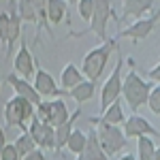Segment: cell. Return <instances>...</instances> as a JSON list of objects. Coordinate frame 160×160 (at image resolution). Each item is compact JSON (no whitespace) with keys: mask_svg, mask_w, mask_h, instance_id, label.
<instances>
[{"mask_svg":"<svg viewBox=\"0 0 160 160\" xmlns=\"http://www.w3.org/2000/svg\"><path fill=\"white\" fill-rule=\"evenodd\" d=\"M115 47V38H105V43L90 49L83 58V64H81V75H86L88 81H98L102 71H105V64L111 58V51Z\"/></svg>","mask_w":160,"mask_h":160,"instance_id":"1","label":"cell"},{"mask_svg":"<svg viewBox=\"0 0 160 160\" xmlns=\"http://www.w3.org/2000/svg\"><path fill=\"white\" fill-rule=\"evenodd\" d=\"M90 122L96 124V128H94V130H96V139H98V145H100V149L105 152L107 158L120 154V152L126 148V137H124L122 128H118V126H113V124L100 122L98 118H92Z\"/></svg>","mask_w":160,"mask_h":160,"instance_id":"2","label":"cell"},{"mask_svg":"<svg viewBox=\"0 0 160 160\" xmlns=\"http://www.w3.org/2000/svg\"><path fill=\"white\" fill-rule=\"evenodd\" d=\"M149 88L152 86H149L148 81H143V79L130 68L128 75L122 77V90H120V94L124 96V100H126V105L130 107V111H137L141 105H145Z\"/></svg>","mask_w":160,"mask_h":160,"instance_id":"3","label":"cell"},{"mask_svg":"<svg viewBox=\"0 0 160 160\" xmlns=\"http://www.w3.org/2000/svg\"><path fill=\"white\" fill-rule=\"evenodd\" d=\"M2 113H4L7 126H15V128L26 130V122H30V118L34 115V105L22 96H13L4 102Z\"/></svg>","mask_w":160,"mask_h":160,"instance_id":"4","label":"cell"},{"mask_svg":"<svg viewBox=\"0 0 160 160\" xmlns=\"http://www.w3.org/2000/svg\"><path fill=\"white\" fill-rule=\"evenodd\" d=\"M113 9H111L109 0H94V9L90 17V32H94L100 41L107 38V24H109Z\"/></svg>","mask_w":160,"mask_h":160,"instance_id":"5","label":"cell"},{"mask_svg":"<svg viewBox=\"0 0 160 160\" xmlns=\"http://www.w3.org/2000/svg\"><path fill=\"white\" fill-rule=\"evenodd\" d=\"M122 64H124V58H118L115 68L111 71L109 79L102 83V90H100V109H107L113 100L120 98V90H122Z\"/></svg>","mask_w":160,"mask_h":160,"instance_id":"6","label":"cell"},{"mask_svg":"<svg viewBox=\"0 0 160 160\" xmlns=\"http://www.w3.org/2000/svg\"><path fill=\"white\" fill-rule=\"evenodd\" d=\"M156 22H158V11L154 9L149 17H141V19L132 22V24L128 26V28L120 30V34H118L115 38H132V41H145V38L152 34V30L156 28Z\"/></svg>","mask_w":160,"mask_h":160,"instance_id":"7","label":"cell"},{"mask_svg":"<svg viewBox=\"0 0 160 160\" xmlns=\"http://www.w3.org/2000/svg\"><path fill=\"white\" fill-rule=\"evenodd\" d=\"M19 15L13 11L11 15L9 13H0V41L4 45V49H9V45H13L17 37H19V30H22V24H19Z\"/></svg>","mask_w":160,"mask_h":160,"instance_id":"8","label":"cell"},{"mask_svg":"<svg viewBox=\"0 0 160 160\" xmlns=\"http://www.w3.org/2000/svg\"><path fill=\"white\" fill-rule=\"evenodd\" d=\"M30 137L34 139L37 148H45V149H56V141H53V128L49 124L37 120L34 115L30 118V126H26Z\"/></svg>","mask_w":160,"mask_h":160,"instance_id":"9","label":"cell"},{"mask_svg":"<svg viewBox=\"0 0 160 160\" xmlns=\"http://www.w3.org/2000/svg\"><path fill=\"white\" fill-rule=\"evenodd\" d=\"M124 137L128 139H137V137H143V135H158V130H156V126H152V124L145 120V118H141V115H130L128 120H124Z\"/></svg>","mask_w":160,"mask_h":160,"instance_id":"10","label":"cell"},{"mask_svg":"<svg viewBox=\"0 0 160 160\" xmlns=\"http://www.w3.org/2000/svg\"><path fill=\"white\" fill-rule=\"evenodd\" d=\"M34 81H32V88L37 90V94L41 96V98H45V96H53V98H58L62 92L58 90V86H56V81H53V77H51L45 68H37L34 71Z\"/></svg>","mask_w":160,"mask_h":160,"instance_id":"11","label":"cell"},{"mask_svg":"<svg viewBox=\"0 0 160 160\" xmlns=\"http://www.w3.org/2000/svg\"><path fill=\"white\" fill-rule=\"evenodd\" d=\"M13 68H15V75L17 77H22V79H28V77H32L34 75V58H32V53L28 49V45L22 43L19 45V49L15 53V62H13Z\"/></svg>","mask_w":160,"mask_h":160,"instance_id":"12","label":"cell"},{"mask_svg":"<svg viewBox=\"0 0 160 160\" xmlns=\"http://www.w3.org/2000/svg\"><path fill=\"white\" fill-rule=\"evenodd\" d=\"M9 86L13 88L15 96H22V98H26L28 102H32V105H38V102L43 100L28 79H22V77H17V75H9Z\"/></svg>","mask_w":160,"mask_h":160,"instance_id":"13","label":"cell"},{"mask_svg":"<svg viewBox=\"0 0 160 160\" xmlns=\"http://www.w3.org/2000/svg\"><path fill=\"white\" fill-rule=\"evenodd\" d=\"M156 9V0H124V17L141 19L148 11Z\"/></svg>","mask_w":160,"mask_h":160,"instance_id":"14","label":"cell"},{"mask_svg":"<svg viewBox=\"0 0 160 160\" xmlns=\"http://www.w3.org/2000/svg\"><path fill=\"white\" fill-rule=\"evenodd\" d=\"M77 160H107L105 152L98 145V139H96V130L94 128L90 132H86V148H83L81 154H77Z\"/></svg>","mask_w":160,"mask_h":160,"instance_id":"15","label":"cell"},{"mask_svg":"<svg viewBox=\"0 0 160 160\" xmlns=\"http://www.w3.org/2000/svg\"><path fill=\"white\" fill-rule=\"evenodd\" d=\"M71 115H68V107L62 98H53L49 100V118H47V124L51 128H58L66 122Z\"/></svg>","mask_w":160,"mask_h":160,"instance_id":"16","label":"cell"},{"mask_svg":"<svg viewBox=\"0 0 160 160\" xmlns=\"http://www.w3.org/2000/svg\"><path fill=\"white\" fill-rule=\"evenodd\" d=\"M94 92H96V86H94V81H81V83H77L75 88L68 90V96L77 102V105H81V102H86L94 96Z\"/></svg>","mask_w":160,"mask_h":160,"instance_id":"17","label":"cell"},{"mask_svg":"<svg viewBox=\"0 0 160 160\" xmlns=\"http://www.w3.org/2000/svg\"><path fill=\"white\" fill-rule=\"evenodd\" d=\"M137 149H139V160H158V148L156 141L148 135L137 137Z\"/></svg>","mask_w":160,"mask_h":160,"instance_id":"18","label":"cell"},{"mask_svg":"<svg viewBox=\"0 0 160 160\" xmlns=\"http://www.w3.org/2000/svg\"><path fill=\"white\" fill-rule=\"evenodd\" d=\"M79 118V109L75 111L73 115L66 120V122L62 124V126H58V128H53V141H56V149H62L64 145H66V139H68V135H71V130H73V122Z\"/></svg>","mask_w":160,"mask_h":160,"instance_id":"19","label":"cell"},{"mask_svg":"<svg viewBox=\"0 0 160 160\" xmlns=\"http://www.w3.org/2000/svg\"><path fill=\"white\" fill-rule=\"evenodd\" d=\"M83 81V75L79 73V68L75 66V64H66L64 68H62V75H60V83L64 90H71L75 88L77 83H81Z\"/></svg>","mask_w":160,"mask_h":160,"instance_id":"20","label":"cell"},{"mask_svg":"<svg viewBox=\"0 0 160 160\" xmlns=\"http://www.w3.org/2000/svg\"><path fill=\"white\" fill-rule=\"evenodd\" d=\"M98 120H100V122H105V124H113V126L122 124L124 122V111H122L120 100H113L107 109H102V115H100Z\"/></svg>","mask_w":160,"mask_h":160,"instance_id":"21","label":"cell"},{"mask_svg":"<svg viewBox=\"0 0 160 160\" xmlns=\"http://www.w3.org/2000/svg\"><path fill=\"white\" fill-rule=\"evenodd\" d=\"M45 15H47V22L60 24L62 17L66 15V2L64 0H47V11H45Z\"/></svg>","mask_w":160,"mask_h":160,"instance_id":"22","label":"cell"},{"mask_svg":"<svg viewBox=\"0 0 160 160\" xmlns=\"http://www.w3.org/2000/svg\"><path fill=\"white\" fill-rule=\"evenodd\" d=\"M66 148H68V152H73L75 156L81 154L83 148H86V132L79 130V128H73L71 135H68V139H66Z\"/></svg>","mask_w":160,"mask_h":160,"instance_id":"23","label":"cell"},{"mask_svg":"<svg viewBox=\"0 0 160 160\" xmlns=\"http://www.w3.org/2000/svg\"><path fill=\"white\" fill-rule=\"evenodd\" d=\"M15 145V149H17V154H19V158H24V156H28L32 149H37V143H34V139L30 137V132L28 130H24L22 135L17 137V141L13 143Z\"/></svg>","mask_w":160,"mask_h":160,"instance_id":"24","label":"cell"},{"mask_svg":"<svg viewBox=\"0 0 160 160\" xmlns=\"http://www.w3.org/2000/svg\"><path fill=\"white\" fill-rule=\"evenodd\" d=\"M17 15H19V19L22 22H32V24H37V11H34V7L30 4V0H19L17 2Z\"/></svg>","mask_w":160,"mask_h":160,"instance_id":"25","label":"cell"},{"mask_svg":"<svg viewBox=\"0 0 160 160\" xmlns=\"http://www.w3.org/2000/svg\"><path fill=\"white\" fill-rule=\"evenodd\" d=\"M145 105L149 107V111H152L154 115H158V113H160V86H158V83H156L154 88H149V94H148Z\"/></svg>","mask_w":160,"mask_h":160,"instance_id":"26","label":"cell"},{"mask_svg":"<svg viewBox=\"0 0 160 160\" xmlns=\"http://www.w3.org/2000/svg\"><path fill=\"white\" fill-rule=\"evenodd\" d=\"M30 4L34 7V11H37V24H45V19H47V15H45V11H47V0H30Z\"/></svg>","mask_w":160,"mask_h":160,"instance_id":"27","label":"cell"},{"mask_svg":"<svg viewBox=\"0 0 160 160\" xmlns=\"http://www.w3.org/2000/svg\"><path fill=\"white\" fill-rule=\"evenodd\" d=\"M92 9H94V0H79L77 11H79V15H81V19L90 22V17H92Z\"/></svg>","mask_w":160,"mask_h":160,"instance_id":"28","label":"cell"},{"mask_svg":"<svg viewBox=\"0 0 160 160\" xmlns=\"http://www.w3.org/2000/svg\"><path fill=\"white\" fill-rule=\"evenodd\" d=\"M0 160H19V154H17V149L13 143H7L2 152H0Z\"/></svg>","mask_w":160,"mask_h":160,"instance_id":"29","label":"cell"},{"mask_svg":"<svg viewBox=\"0 0 160 160\" xmlns=\"http://www.w3.org/2000/svg\"><path fill=\"white\" fill-rule=\"evenodd\" d=\"M24 160H47V158H45V154L37 148V149H32L28 156H24Z\"/></svg>","mask_w":160,"mask_h":160,"instance_id":"30","label":"cell"},{"mask_svg":"<svg viewBox=\"0 0 160 160\" xmlns=\"http://www.w3.org/2000/svg\"><path fill=\"white\" fill-rule=\"evenodd\" d=\"M149 79H152V81H156V83L160 81V66H158V64L149 71Z\"/></svg>","mask_w":160,"mask_h":160,"instance_id":"31","label":"cell"},{"mask_svg":"<svg viewBox=\"0 0 160 160\" xmlns=\"http://www.w3.org/2000/svg\"><path fill=\"white\" fill-rule=\"evenodd\" d=\"M4 145H7V137H4V130H2V126H0V152H2Z\"/></svg>","mask_w":160,"mask_h":160,"instance_id":"32","label":"cell"},{"mask_svg":"<svg viewBox=\"0 0 160 160\" xmlns=\"http://www.w3.org/2000/svg\"><path fill=\"white\" fill-rule=\"evenodd\" d=\"M120 160H137V158H135V156H132V154H124V156H122V158H120Z\"/></svg>","mask_w":160,"mask_h":160,"instance_id":"33","label":"cell"},{"mask_svg":"<svg viewBox=\"0 0 160 160\" xmlns=\"http://www.w3.org/2000/svg\"><path fill=\"white\" fill-rule=\"evenodd\" d=\"M64 2H77V0H64Z\"/></svg>","mask_w":160,"mask_h":160,"instance_id":"34","label":"cell"},{"mask_svg":"<svg viewBox=\"0 0 160 160\" xmlns=\"http://www.w3.org/2000/svg\"><path fill=\"white\" fill-rule=\"evenodd\" d=\"M0 86H2V81H0Z\"/></svg>","mask_w":160,"mask_h":160,"instance_id":"35","label":"cell"}]
</instances>
